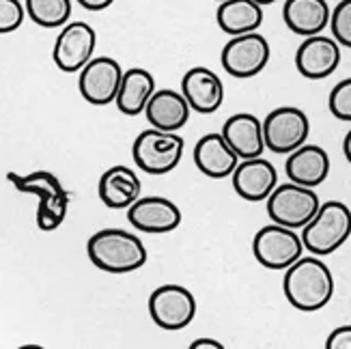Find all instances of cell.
<instances>
[{
    "mask_svg": "<svg viewBox=\"0 0 351 349\" xmlns=\"http://www.w3.org/2000/svg\"><path fill=\"white\" fill-rule=\"evenodd\" d=\"M149 315L158 328L177 332L192 324L196 317V300L181 285H162L149 298Z\"/></svg>",
    "mask_w": 351,
    "mask_h": 349,
    "instance_id": "obj_9",
    "label": "cell"
},
{
    "mask_svg": "<svg viewBox=\"0 0 351 349\" xmlns=\"http://www.w3.org/2000/svg\"><path fill=\"white\" fill-rule=\"evenodd\" d=\"M90 263L108 274H128L147 263V248L138 235L123 229H101L86 241Z\"/></svg>",
    "mask_w": 351,
    "mask_h": 349,
    "instance_id": "obj_2",
    "label": "cell"
},
{
    "mask_svg": "<svg viewBox=\"0 0 351 349\" xmlns=\"http://www.w3.org/2000/svg\"><path fill=\"white\" fill-rule=\"evenodd\" d=\"M26 7L20 0H0V35L18 30L24 22Z\"/></svg>",
    "mask_w": 351,
    "mask_h": 349,
    "instance_id": "obj_28",
    "label": "cell"
},
{
    "mask_svg": "<svg viewBox=\"0 0 351 349\" xmlns=\"http://www.w3.org/2000/svg\"><path fill=\"white\" fill-rule=\"evenodd\" d=\"M7 179L24 194H33L39 199V203H48V201H60V199H71V194L63 188V184L58 181L48 171H35L28 175H18V173H9Z\"/></svg>",
    "mask_w": 351,
    "mask_h": 349,
    "instance_id": "obj_24",
    "label": "cell"
},
{
    "mask_svg": "<svg viewBox=\"0 0 351 349\" xmlns=\"http://www.w3.org/2000/svg\"><path fill=\"white\" fill-rule=\"evenodd\" d=\"M304 241L295 229L271 222L258 229L252 239L254 259L267 269H287L304 254Z\"/></svg>",
    "mask_w": 351,
    "mask_h": 349,
    "instance_id": "obj_6",
    "label": "cell"
},
{
    "mask_svg": "<svg viewBox=\"0 0 351 349\" xmlns=\"http://www.w3.org/2000/svg\"><path fill=\"white\" fill-rule=\"evenodd\" d=\"M181 93L190 108L198 115H211L220 110L224 101V84L207 67H192L181 80Z\"/></svg>",
    "mask_w": 351,
    "mask_h": 349,
    "instance_id": "obj_15",
    "label": "cell"
},
{
    "mask_svg": "<svg viewBox=\"0 0 351 349\" xmlns=\"http://www.w3.org/2000/svg\"><path fill=\"white\" fill-rule=\"evenodd\" d=\"M254 3H258L261 7H265V5H274V3H276V0H254Z\"/></svg>",
    "mask_w": 351,
    "mask_h": 349,
    "instance_id": "obj_33",
    "label": "cell"
},
{
    "mask_svg": "<svg viewBox=\"0 0 351 349\" xmlns=\"http://www.w3.org/2000/svg\"><path fill=\"white\" fill-rule=\"evenodd\" d=\"M285 173L289 181L306 188L322 186L330 175V156L319 145L304 143L295 151H291L285 164Z\"/></svg>",
    "mask_w": 351,
    "mask_h": 349,
    "instance_id": "obj_17",
    "label": "cell"
},
{
    "mask_svg": "<svg viewBox=\"0 0 351 349\" xmlns=\"http://www.w3.org/2000/svg\"><path fill=\"white\" fill-rule=\"evenodd\" d=\"M194 164L211 179H226L237 169L239 156L224 141L222 132H209L201 136V141L194 147Z\"/></svg>",
    "mask_w": 351,
    "mask_h": 349,
    "instance_id": "obj_16",
    "label": "cell"
},
{
    "mask_svg": "<svg viewBox=\"0 0 351 349\" xmlns=\"http://www.w3.org/2000/svg\"><path fill=\"white\" fill-rule=\"evenodd\" d=\"M156 93V78L143 67H132L123 71V80H121L119 93H117V108L128 115L136 117L145 112L151 95Z\"/></svg>",
    "mask_w": 351,
    "mask_h": 349,
    "instance_id": "obj_22",
    "label": "cell"
},
{
    "mask_svg": "<svg viewBox=\"0 0 351 349\" xmlns=\"http://www.w3.org/2000/svg\"><path fill=\"white\" fill-rule=\"evenodd\" d=\"M114 0H78V5L86 11H104L108 9Z\"/></svg>",
    "mask_w": 351,
    "mask_h": 349,
    "instance_id": "obj_30",
    "label": "cell"
},
{
    "mask_svg": "<svg viewBox=\"0 0 351 349\" xmlns=\"http://www.w3.org/2000/svg\"><path fill=\"white\" fill-rule=\"evenodd\" d=\"M282 291L287 302L302 313H315L330 304L334 296V276L322 256H300L285 269Z\"/></svg>",
    "mask_w": 351,
    "mask_h": 349,
    "instance_id": "obj_1",
    "label": "cell"
},
{
    "mask_svg": "<svg viewBox=\"0 0 351 349\" xmlns=\"http://www.w3.org/2000/svg\"><path fill=\"white\" fill-rule=\"evenodd\" d=\"M190 112L192 108L188 99L183 97L181 91H173V88L156 91L145 108L149 125L164 132H179L188 123Z\"/></svg>",
    "mask_w": 351,
    "mask_h": 349,
    "instance_id": "obj_19",
    "label": "cell"
},
{
    "mask_svg": "<svg viewBox=\"0 0 351 349\" xmlns=\"http://www.w3.org/2000/svg\"><path fill=\"white\" fill-rule=\"evenodd\" d=\"M322 207V201L315 188H306L289 181L278 184L267 196V216L271 222L289 226V229H304Z\"/></svg>",
    "mask_w": 351,
    "mask_h": 349,
    "instance_id": "obj_5",
    "label": "cell"
},
{
    "mask_svg": "<svg viewBox=\"0 0 351 349\" xmlns=\"http://www.w3.org/2000/svg\"><path fill=\"white\" fill-rule=\"evenodd\" d=\"M128 220L136 231L149 235H164L181 224V209L164 196H141L128 207Z\"/></svg>",
    "mask_w": 351,
    "mask_h": 349,
    "instance_id": "obj_13",
    "label": "cell"
},
{
    "mask_svg": "<svg viewBox=\"0 0 351 349\" xmlns=\"http://www.w3.org/2000/svg\"><path fill=\"white\" fill-rule=\"evenodd\" d=\"M190 349H222V343L216 339H198L190 345Z\"/></svg>",
    "mask_w": 351,
    "mask_h": 349,
    "instance_id": "obj_31",
    "label": "cell"
},
{
    "mask_svg": "<svg viewBox=\"0 0 351 349\" xmlns=\"http://www.w3.org/2000/svg\"><path fill=\"white\" fill-rule=\"evenodd\" d=\"M351 235V209L343 201H326L315 218L302 229L304 248L311 254L328 256L337 252Z\"/></svg>",
    "mask_w": 351,
    "mask_h": 349,
    "instance_id": "obj_3",
    "label": "cell"
},
{
    "mask_svg": "<svg viewBox=\"0 0 351 349\" xmlns=\"http://www.w3.org/2000/svg\"><path fill=\"white\" fill-rule=\"evenodd\" d=\"M308 115L302 108H295V106H280L263 119L265 147L274 154L289 156L308 141Z\"/></svg>",
    "mask_w": 351,
    "mask_h": 349,
    "instance_id": "obj_7",
    "label": "cell"
},
{
    "mask_svg": "<svg viewBox=\"0 0 351 349\" xmlns=\"http://www.w3.org/2000/svg\"><path fill=\"white\" fill-rule=\"evenodd\" d=\"M269 43L263 35L246 33L228 39L222 48V67L228 75L237 80H248L261 73L269 63Z\"/></svg>",
    "mask_w": 351,
    "mask_h": 349,
    "instance_id": "obj_8",
    "label": "cell"
},
{
    "mask_svg": "<svg viewBox=\"0 0 351 349\" xmlns=\"http://www.w3.org/2000/svg\"><path fill=\"white\" fill-rule=\"evenodd\" d=\"M341 65V43L334 37H304L295 52V67L308 80H326Z\"/></svg>",
    "mask_w": 351,
    "mask_h": 349,
    "instance_id": "obj_12",
    "label": "cell"
},
{
    "mask_svg": "<svg viewBox=\"0 0 351 349\" xmlns=\"http://www.w3.org/2000/svg\"><path fill=\"white\" fill-rule=\"evenodd\" d=\"M121 80H123V69H121L119 60L110 56H93L80 69L78 88L88 104L108 106L117 99Z\"/></svg>",
    "mask_w": 351,
    "mask_h": 349,
    "instance_id": "obj_11",
    "label": "cell"
},
{
    "mask_svg": "<svg viewBox=\"0 0 351 349\" xmlns=\"http://www.w3.org/2000/svg\"><path fill=\"white\" fill-rule=\"evenodd\" d=\"M222 136L239 156V160L258 158L267 149L263 136V121L250 112H239L228 117L222 125Z\"/></svg>",
    "mask_w": 351,
    "mask_h": 349,
    "instance_id": "obj_18",
    "label": "cell"
},
{
    "mask_svg": "<svg viewBox=\"0 0 351 349\" xmlns=\"http://www.w3.org/2000/svg\"><path fill=\"white\" fill-rule=\"evenodd\" d=\"M97 45V35L90 24L86 22H67L54 41L52 58L54 65L65 71L75 73L80 71L90 58H93Z\"/></svg>",
    "mask_w": 351,
    "mask_h": 349,
    "instance_id": "obj_10",
    "label": "cell"
},
{
    "mask_svg": "<svg viewBox=\"0 0 351 349\" xmlns=\"http://www.w3.org/2000/svg\"><path fill=\"white\" fill-rule=\"evenodd\" d=\"M24 7L41 28H63L71 18V0H24Z\"/></svg>",
    "mask_w": 351,
    "mask_h": 349,
    "instance_id": "obj_25",
    "label": "cell"
},
{
    "mask_svg": "<svg viewBox=\"0 0 351 349\" xmlns=\"http://www.w3.org/2000/svg\"><path fill=\"white\" fill-rule=\"evenodd\" d=\"M183 147H186V141L177 132L151 128L136 136L132 156L136 166L147 175H166L179 166Z\"/></svg>",
    "mask_w": 351,
    "mask_h": 349,
    "instance_id": "obj_4",
    "label": "cell"
},
{
    "mask_svg": "<svg viewBox=\"0 0 351 349\" xmlns=\"http://www.w3.org/2000/svg\"><path fill=\"white\" fill-rule=\"evenodd\" d=\"M328 349H351V326H341L330 332L326 341Z\"/></svg>",
    "mask_w": 351,
    "mask_h": 349,
    "instance_id": "obj_29",
    "label": "cell"
},
{
    "mask_svg": "<svg viewBox=\"0 0 351 349\" xmlns=\"http://www.w3.org/2000/svg\"><path fill=\"white\" fill-rule=\"evenodd\" d=\"M141 190L143 184L138 175L123 164H117L106 171L97 184L101 203L110 209H128L141 199Z\"/></svg>",
    "mask_w": 351,
    "mask_h": 349,
    "instance_id": "obj_20",
    "label": "cell"
},
{
    "mask_svg": "<svg viewBox=\"0 0 351 349\" xmlns=\"http://www.w3.org/2000/svg\"><path fill=\"white\" fill-rule=\"evenodd\" d=\"M332 9L326 0H287L282 7V20L291 33L300 37H313L330 26Z\"/></svg>",
    "mask_w": 351,
    "mask_h": 349,
    "instance_id": "obj_21",
    "label": "cell"
},
{
    "mask_svg": "<svg viewBox=\"0 0 351 349\" xmlns=\"http://www.w3.org/2000/svg\"><path fill=\"white\" fill-rule=\"evenodd\" d=\"M216 22L226 35H246L263 24V7L254 0H224L218 3Z\"/></svg>",
    "mask_w": 351,
    "mask_h": 349,
    "instance_id": "obj_23",
    "label": "cell"
},
{
    "mask_svg": "<svg viewBox=\"0 0 351 349\" xmlns=\"http://www.w3.org/2000/svg\"><path fill=\"white\" fill-rule=\"evenodd\" d=\"M332 37L337 39L345 48H351V0H341V3L332 9L330 18Z\"/></svg>",
    "mask_w": 351,
    "mask_h": 349,
    "instance_id": "obj_26",
    "label": "cell"
},
{
    "mask_svg": "<svg viewBox=\"0 0 351 349\" xmlns=\"http://www.w3.org/2000/svg\"><path fill=\"white\" fill-rule=\"evenodd\" d=\"M328 108L339 121H347V123H351V78L341 80L330 91Z\"/></svg>",
    "mask_w": 351,
    "mask_h": 349,
    "instance_id": "obj_27",
    "label": "cell"
},
{
    "mask_svg": "<svg viewBox=\"0 0 351 349\" xmlns=\"http://www.w3.org/2000/svg\"><path fill=\"white\" fill-rule=\"evenodd\" d=\"M216 3H224V0H216Z\"/></svg>",
    "mask_w": 351,
    "mask_h": 349,
    "instance_id": "obj_34",
    "label": "cell"
},
{
    "mask_svg": "<svg viewBox=\"0 0 351 349\" xmlns=\"http://www.w3.org/2000/svg\"><path fill=\"white\" fill-rule=\"evenodd\" d=\"M231 179H233V190L248 203L267 201V196L278 186L276 166L261 156L239 160Z\"/></svg>",
    "mask_w": 351,
    "mask_h": 349,
    "instance_id": "obj_14",
    "label": "cell"
},
{
    "mask_svg": "<svg viewBox=\"0 0 351 349\" xmlns=\"http://www.w3.org/2000/svg\"><path fill=\"white\" fill-rule=\"evenodd\" d=\"M343 154H345L347 162L351 164V130L345 134V141H343Z\"/></svg>",
    "mask_w": 351,
    "mask_h": 349,
    "instance_id": "obj_32",
    "label": "cell"
}]
</instances>
